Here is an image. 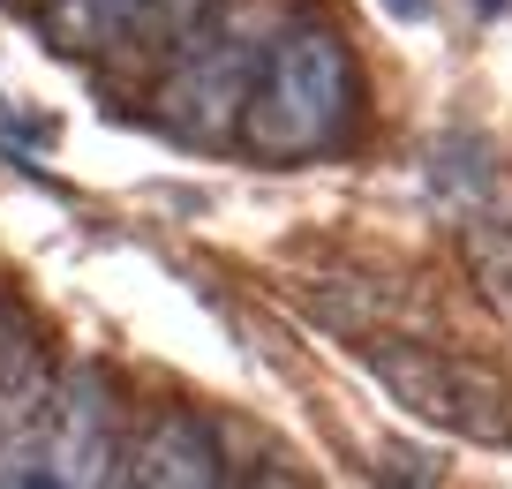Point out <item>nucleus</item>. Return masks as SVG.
I'll list each match as a JSON object with an SVG mask.
<instances>
[{"label":"nucleus","instance_id":"obj_5","mask_svg":"<svg viewBox=\"0 0 512 489\" xmlns=\"http://www.w3.org/2000/svg\"><path fill=\"white\" fill-rule=\"evenodd\" d=\"M128 482L136 489H219L226 482V452L196 414H159L128 452Z\"/></svg>","mask_w":512,"mask_h":489},{"label":"nucleus","instance_id":"obj_8","mask_svg":"<svg viewBox=\"0 0 512 489\" xmlns=\"http://www.w3.org/2000/svg\"><path fill=\"white\" fill-rule=\"evenodd\" d=\"M384 474H407V482H437L445 467H437L430 452H384Z\"/></svg>","mask_w":512,"mask_h":489},{"label":"nucleus","instance_id":"obj_7","mask_svg":"<svg viewBox=\"0 0 512 489\" xmlns=\"http://www.w3.org/2000/svg\"><path fill=\"white\" fill-rule=\"evenodd\" d=\"M0 143L46 151V143H53V121H38V113H23V106H0Z\"/></svg>","mask_w":512,"mask_h":489},{"label":"nucleus","instance_id":"obj_2","mask_svg":"<svg viewBox=\"0 0 512 489\" xmlns=\"http://www.w3.org/2000/svg\"><path fill=\"white\" fill-rule=\"evenodd\" d=\"M362 362L407 414H422V422L452 429L467 444H512V384L490 362H460V354H437V347H392V339L362 347Z\"/></svg>","mask_w":512,"mask_h":489},{"label":"nucleus","instance_id":"obj_10","mask_svg":"<svg viewBox=\"0 0 512 489\" xmlns=\"http://www.w3.org/2000/svg\"><path fill=\"white\" fill-rule=\"evenodd\" d=\"M475 8H482V16H505V8H512V0H475Z\"/></svg>","mask_w":512,"mask_h":489},{"label":"nucleus","instance_id":"obj_1","mask_svg":"<svg viewBox=\"0 0 512 489\" xmlns=\"http://www.w3.org/2000/svg\"><path fill=\"white\" fill-rule=\"evenodd\" d=\"M354 106V68L347 46L332 31H287L264 46V68H256L249 113H241V136H249L256 158H309L347 128Z\"/></svg>","mask_w":512,"mask_h":489},{"label":"nucleus","instance_id":"obj_4","mask_svg":"<svg viewBox=\"0 0 512 489\" xmlns=\"http://www.w3.org/2000/svg\"><path fill=\"white\" fill-rule=\"evenodd\" d=\"M46 467L61 489H98L121 482V407H113V384L98 377L91 362H76L61 384H53L46 407Z\"/></svg>","mask_w":512,"mask_h":489},{"label":"nucleus","instance_id":"obj_3","mask_svg":"<svg viewBox=\"0 0 512 489\" xmlns=\"http://www.w3.org/2000/svg\"><path fill=\"white\" fill-rule=\"evenodd\" d=\"M256 68H264V46L234 31H189L174 76L159 83V121L174 128L181 143H226L241 136V113H249V91H256Z\"/></svg>","mask_w":512,"mask_h":489},{"label":"nucleus","instance_id":"obj_9","mask_svg":"<svg viewBox=\"0 0 512 489\" xmlns=\"http://www.w3.org/2000/svg\"><path fill=\"white\" fill-rule=\"evenodd\" d=\"M384 8H392V16H400V23H415V16H430V0H384Z\"/></svg>","mask_w":512,"mask_h":489},{"label":"nucleus","instance_id":"obj_6","mask_svg":"<svg viewBox=\"0 0 512 489\" xmlns=\"http://www.w3.org/2000/svg\"><path fill=\"white\" fill-rule=\"evenodd\" d=\"M467 256H475L482 286H490V301L512 316V234L497 219H467Z\"/></svg>","mask_w":512,"mask_h":489}]
</instances>
